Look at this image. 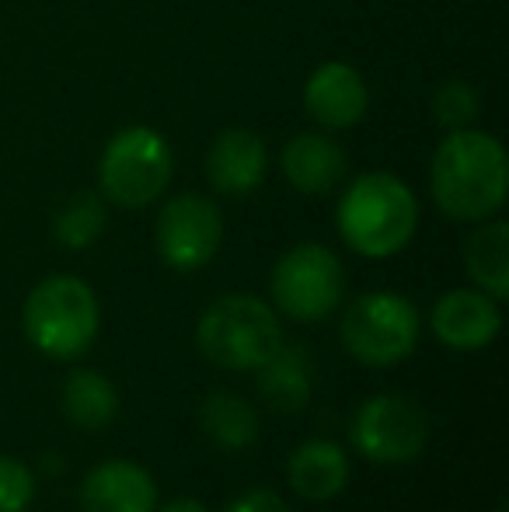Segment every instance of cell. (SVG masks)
Segmentation results:
<instances>
[{
    "label": "cell",
    "mask_w": 509,
    "mask_h": 512,
    "mask_svg": "<svg viewBox=\"0 0 509 512\" xmlns=\"http://www.w3.org/2000/svg\"><path fill=\"white\" fill-rule=\"evenodd\" d=\"M433 199L450 220L482 223L506 203L509 161L503 143L482 129H450L433 154Z\"/></svg>",
    "instance_id": "1"
},
{
    "label": "cell",
    "mask_w": 509,
    "mask_h": 512,
    "mask_svg": "<svg viewBox=\"0 0 509 512\" xmlns=\"http://www.w3.org/2000/svg\"><path fill=\"white\" fill-rule=\"evenodd\" d=\"M339 234L356 255L391 258L412 241L419 227V203L401 178L387 171L360 175L339 199Z\"/></svg>",
    "instance_id": "2"
},
{
    "label": "cell",
    "mask_w": 509,
    "mask_h": 512,
    "mask_svg": "<svg viewBox=\"0 0 509 512\" xmlns=\"http://www.w3.org/2000/svg\"><path fill=\"white\" fill-rule=\"evenodd\" d=\"M25 335L49 359H77L91 349L102 324L98 297L77 276H49L25 300Z\"/></svg>",
    "instance_id": "3"
},
{
    "label": "cell",
    "mask_w": 509,
    "mask_h": 512,
    "mask_svg": "<svg viewBox=\"0 0 509 512\" xmlns=\"http://www.w3.org/2000/svg\"><path fill=\"white\" fill-rule=\"evenodd\" d=\"M196 345L220 370H258L283 345V328L265 300L231 293L199 317Z\"/></svg>",
    "instance_id": "4"
},
{
    "label": "cell",
    "mask_w": 509,
    "mask_h": 512,
    "mask_svg": "<svg viewBox=\"0 0 509 512\" xmlns=\"http://www.w3.org/2000/svg\"><path fill=\"white\" fill-rule=\"evenodd\" d=\"M175 175L168 140L150 126H129L109 140L98 164L102 196L123 209H143L164 196Z\"/></svg>",
    "instance_id": "5"
},
{
    "label": "cell",
    "mask_w": 509,
    "mask_h": 512,
    "mask_svg": "<svg viewBox=\"0 0 509 512\" xmlns=\"http://www.w3.org/2000/svg\"><path fill=\"white\" fill-rule=\"evenodd\" d=\"M342 345L367 366H394L419 342V310L398 293H367L342 314Z\"/></svg>",
    "instance_id": "6"
},
{
    "label": "cell",
    "mask_w": 509,
    "mask_h": 512,
    "mask_svg": "<svg viewBox=\"0 0 509 512\" xmlns=\"http://www.w3.org/2000/svg\"><path fill=\"white\" fill-rule=\"evenodd\" d=\"M346 272L325 244H297L272 269V300L293 321H325L339 310Z\"/></svg>",
    "instance_id": "7"
},
{
    "label": "cell",
    "mask_w": 509,
    "mask_h": 512,
    "mask_svg": "<svg viewBox=\"0 0 509 512\" xmlns=\"http://www.w3.org/2000/svg\"><path fill=\"white\" fill-rule=\"evenodd\" d=\"M429 418L405 394H377L353 418V443L370 464H408L426 450Z\"/></svg>",
    "instance_id": "8"
},
{
    "label": "cell",
    "mask_w": 509,
    "mask_h": 512,
    "mask_svg": "<svg viewBox=\"0 0 509 512\" xmlns=\"http://www.w3.org/2000/svg\"><path fill=\"white\" fill-rule=\"evenodd\" d=\"M157 255L168 269L175 272H196L213 262L224 241V216L217 203L203 196H175L157 216Z\"/></svg>",
    "instance_id": "9"
},
{
    "label": "cell",
    "mask_w": 509,
    "mask_h": 512,
    "mask_svg": "<svg viewBox=\"0 0 509 512\" xmlns=\"http://www.w3.org/2000/svg\"><path fill=\"white\" fill-rule=\"evenodd\" d=\"M304 108L325 129H353L370 108V88L356 67L342 60L321 63L304 84Z\"/></svg>",
    "instance_id": "10"
},
{
    "label": "cell",
    "mask_w": 509,
    "mask_h": 512,
    "mask_svg": "<svg viewBox=\"0 0 509 512\" xmlns=\"http://www.w3.org/2000/svg\"><path fill=\"white\" fill-rule=\"evenodd\" d=\"M269 175V150L265 140L252 129H224L210 143L206 154V178L220 196H248Z\"/></svg>",
    "instance_id": "11"
},
{
    "label": "cell",
    "mask_w": 509,
    "mask_h": 512,
    "mask_svg": "<svg viewBox=\"0 0 509 512\" xmlns=\"http://www.w3.org/2000/svg\"><path fill=\"white\" fill-rule=\"evenodd\" d=\"M499 300L482 290H450L433 307V331L447 349L478 352L499 335Z\"/></svg>",
    "instance_id": "12"
},
{
    "label": "cell",
    "mask_w": 509,
    "mask_h": 512,
    "mask_svg": "<svg viewBox=\"0 0 509 512\" xmlns=\"http://www.w3.org/2000/svg\"><path fill=\"white\" fill-rule=\"evenodd\" d=\"M283 175L304 196H328L346 178L349 157L342 143L328 133H300L283 147Z\"/></svg>",
    "instance_id": "13"
},
{
    "label": "cell",
    "mask_w": 509,
    "mask_h": 512,
    "mask_svg": "<svg viewBox=\"0 0 509 512\" xmlns=\"http://www.w3.org/2000/svg\"><path fill=\"white\" fill-rule=\"evenodd\" d=\"M84 512H154L157 485L133 460H105L81 485Z\"/></svg>",
    "instance_id": "14"
},
{
    "label": "cell",
    "mask_w": 509,
    "mask_h": 512,
    "mask_svg": "<svg viewBox=\"0 0 509 512\" xmlns=\"http://www.w3.org/2000/svg\"><path fill=\"white\" fill-rule=\"evenodd\" d=\"M286 478H290V488L300 499L328 502L346 492L349 457L332 439H311V443L293 450L290 464H286Z\"/></svg>",
    "instance_id": "15"
},
{
    "label": "cell",
    "mask_w": 509,
    "mask_h": 512,
    "mask_svg": "<svg viewBox=\"0 0 509 512\" xmlns=\"http://www.w3.org/2000/svg\"><path fill=\"white\" fill-rule=\"evenodd\" d=\"M258 394L272 411H293L307 408L314 394V373L307 349L300 345H279L262 366H258Z\"/></svg>",
    "instance_id": "16"
},
{
    "label": "cell",
    "mask_w": 509,
    "mask_h": 512,
    "mask_svg": "<svg viewBox=\"0 0 509 512\" xmlns=\"http://www.w3.org/2000/svg\"><path fill=\"white\" fill-rule=\"evenodd\" d=\"M464 265L468 276L492 300L509 297V227L503 220L482 223L464 244Z\"/></svg>",
    "instance_id": "17"
},
{
    "label": "cell",
    "mask_w": 509,
    "mask_h": 512,
    "mask_svg": "<svg viewBox=\"0 0 509 512\" xmlns=\"http://www.w3.org/2000/svg\"><path fill=\"white\" fill-rule=\"evenodd\" d=\"M199 425L220 450H248L258 439V411L231 391H213L199 405Z\"/></svg>",
    "instance_id": "18"
},
{
    "label": "cell",
    "mask_w": 509,
    "mask_h": 512,
    "mask_svg": "<svg viewBox=\"0 0 509 512\" xmlns=\"http://www.w3.org/2000/svg\"><path fill=\"white\" fill-rule=\"evenodd\" d=\"M63 411L81 429H105L119 415V394L98 370H77L63 384Z\"/></svg>",
    "instance_id": "19"
},
{
    "label": "cell",
    "mask_w": 509,
    "mask_h": 512,
    "mask_svg": "<svg viewBox=\"0 0 509 512\" xmlns=\"http://www.w3.org/2000/svg\"><path fill=\"white\" fill-rule=\"evenodd\" d=\"M105 227H109V209H105L102 196H95V192H77V196L60 209V216H56V241H60L63 248L81 251V248H91V244L105 234Z\"/></svg>",
    "instance_id": "20"
},
{
    "label": "cell",
    "mask_w": 509,
    "mask_h": 512,
    "mask_svg": "<svg viewBox=\"0 0 509 512\" xmlns=\"http://www.w3.org/2000/svg\"><path fill=\"white\" fill-rule=\"evenodd\" d=\"M433 115L440 126L447 129H468L478 119V95L471 84L464 81H447L433 95Z\"/></svg>",
    "instance_id": "21"
},
{
    "label": "cell",
    "mask_w": 509,
    "mask_h": 512,
    "mask_svg": "<svg viewBox=\"0 0 509 512\" xmlns=\"http://www.w3.org/2000/svg\"><path fill=\"white\" fill-rule=\"evenodd\" d=\"M35 499V478L18 457H0V512H25Z\"/></svg>",
    "instance_id": "22"
},
{
    "label": "cell",
    "mask_w": 509,
    "mask_h": 512,
    "mask_svg": "<svg viewBox=\"0 0 509 512\" xmlns=\"http://www.w3.org/2000/svg\"><path fill=\"white\" fill-rule=\"evenodd\" d=\"M224 512H290V506L276 492H269V488H252V492L238 495Z\"/></svg>",
    "instance_id": "23"
},
{
    "label": "cell",
    "mask_w": 509,
    "mask_h": 512,
    "mask_svg": "<svg viewBox=\"0 0 509 512\" xmlns=\"http://www.w3.org/2000/svg\"><path fill=\"white\" fill-rule=\"evenodd\" d=\"M161 512H210L203 506V502H196V499H175V502H168Z\"/></svg>",
    "instance_id": "24"
}]
</instances>
